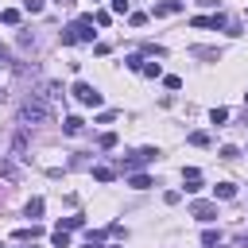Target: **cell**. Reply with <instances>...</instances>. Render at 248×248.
Instances as JSON below:
<instances>
[{
	"instance_id": "1",
	"label": "cell",
	"mask_w": 248,
	"mask_h": 248,
	"mask_svg": "<svg viewBox=\"0 0 248 248\" xmlns=\"http://www.w3.org/2000/svg\"><path fill=\"white\" fill-rule=\"evenodd\" d=\"M58 39H62V46H74V43H93V39H97V31H93V16H78L66 31H58Z\"/></svg>"
},
{
	"instance_id": "2",
	"label": "cell",
	"mask_w": 248,
	"mask_h": 248,
	"mask_svg": "<svg viewBox=\"0 0 248 248\" xmlns=\"http://www.w3.org/2000/svg\"><path fill=\"white\" fill-rule=\"evenodd\" d=\"M46 116H50V108H46V97H43V93H31V97L19 105V124H23V128L43 124Z\"/></svg>"
},
{
	"instance_id": "3",
	"label": "cell",
	"mask_w": 248,
	"mask_h": 248,
	"mask_svg": "<svg viewBox=\"0 0 248 248\" xmlns=\"http://www.w3.org/2000/svg\"><path fill=\"white\" fill-rule=\"evenodd\" d=\"M155 155H159L155 147H140V151H132L128 159H120V170H124V174H132L136 167H147V163H155Z\"/></svg>"
},
{
	"instance_id": "4",
	"label": "cell",
	"mask_w": 248,
	"mask_h": 248,
	"mask_svg": "<svg viewBox=\"0 0 248 248\" xmlns=\"http://www.w3.org/2000/svg\"><path fill=\"white\" fill-rule=\"evenodd\" d=\"M74 97H78L81 105H89V108H97V105H101V93H97L89 81H74Z\"/></svg>"
},
{
	"instance_id": "5",
	"label": "cell",
	"mask_w": 248,
	"mask_h": 248,
	"mask_svg": "<svg viewBox=\"0 0 248 248\" xmlns=\"http://www.w3.org/2000/svg\"><path fill=\"white\" fill-rule=\"evenodd\" d=\"M190 217H198V221H217V205H213V202H194V205H190Z\"/></svg>"
},
{
	"instance_id": "6",
	"label": "cell",
	"mask_w": 248,
	"mask_h": 248,
	"mask_svg": "<svg viewBox=\"0 0 248 248\" xmlns=\"http://www.w3.org/2000/svg\"><path fill=\"white\" fill-rule=\"evenodd\" d=\"M182 8H186L182 0H159V4L151 8V16H155V19H159V16H178Z\"/></svg>"
},
{
	"instance_id": "7",
	"label": "cell",
	"mask_w": 248,
	"mask_h": 248,
	"mask_svg": "<svg viewBox=\"0 0 248 248\" xmlns=\"http://www.w3.org/2000/svg\"><path fill=\"white\" fill-rule=\"evenodd\" d=\"M182 182H186V190H190V194H194V190H202V170H198V167H186V170H182Z\"/></svg>"
},
{
	"instance_id": "8",
	"label": "cell",
	"mask_w": 248,
	"mask_h": 248,
	"mask_svg": "<svg viewBox=\"0 0 248 248\" xmlns=\"http://www.w3.org/2000/svg\"><path fill=\"white\" fill-rule=\"evenodd\" d=\"M0 178H8V182H19V167H16L12 159H4V155H0Z\"/></svg>"
},
{
	"instance_id": "9",
	"label": "cell",
	"mask_w": 248,
	"mask_h": 248,
	"mask_svg": "<svg viewBox=\"0 0 248 248\" xmlns=\"http://www.w3.org/2000/svg\"><path fill=\"white\" fill-rule=\"evenodd\" d=\"M81 128H85L81 116H66V120H62V132H66V136H81Z\"/></svg>"
},
{
	"instance_id": "10",
	"label": "cell",
	"mask_w": 248,
	"mask_h": 248,
	"mask_svg": "<svg viewBox=\"0 0 248 248\" xmlns=\"http://www.w3.org/2000/svg\"><path fill=\"white\" fill-rule=\"evenodd\" d=\"M190 54H194V58H209V62H217V58H221V50H217V46H190Z\"/></svg>"
},
{
	"instance_id": "11",
	"label": "cell",
	"mask_w": 248,
	"mask_h": 248,
	"mask_svg": "<svg viewBox=\"0 0 248 248\" xmlns=\"http://www.w3.org/2000/svg\"><path fill=\"white\" fill-rule=\"evenodd\" d=\"M213 198L229 202V198H236V186H232V182H217V186H213Z\"/></svg>"
},
{
	"instance_id": "12",
	"label": "cell",
	"mask_w": 248,
	"mask_h": 248,
	"mask_svg": "<svg viewBox=\"0 0 248 248\" xmlns=\"http://www.w3.org/2000/svg\"><path fill=\"white\" fill-rule=\"evenodd\" d=\"M43 209H46V202H43V198H31V202L23 205V213H27L31 221H35V217H43Z\"/></svg>"
},
{
	"instance_id": "13",
	"label": "cell",
	"mask_w": 248,
	"mask_h": 248,
	"mask_svg": "<svg viewBox=\"0 0 248 248\" xmlns=\"http://www.w3.org/2000/svg\"><path fill=\"white\" fill-rule=\"evenodd\" d=\"M12 236H16V240H35V236H43V229H39V225H27V229H16Z\"/></svg>"
},
{
	"instance_id": "14",
	"label": "cell",
	"mask_w": 248,
	"mask_h": 248,
	"mask_svg": "<svg viewBox=\"0 0 248 248\" xmlns=\"http://www.w3.org/2000/svg\"><path fill=\"white\" fill-rule=\"evenodd\" d=\"M93 178H97V182H112L116 170H112V167H93Z\"/></svg>"
},
{
	"instance_id": "15",
	"label": "cell",
	"mask_w": 248,
	"mask_h": 248,
	"mask_svg": "<svg viewBox=\"0 0 248 248\" xmlns=\"http://www.w3.org/2000/svg\"><path fill=\"white\" fill-rule=\"evenodd\" d=\"M128 186H132V190H147L151 178H147V174H128Z\"/></svg>"
},
{
	"instance_id": "16",
	"label": "cell",
	"mask_w": 248,
	"mask_h": 248,
	"mask_svg": "<svg viewBox=\"0 0 248 248\" xmlns=\"http://www.w3.org/2000/svg\"><path fill=\"white\" fill-rule=\"evenodd\" d=\"M0 23L16 27V23H19V12H16V8H4V12H0Z\"/></svg>"
},
{
	"instance_id": "17",
	"label": "cell",
	"mask_w": 248,
	"mask_h": 248,
	"mask_svg": "<svg viewBox=\"0 0 248 248\" xmlns=\"http://www.w3.org/2000/svg\"><path fill=\"white\" fill-rule=\"evenodd\" d=\"M186 140H190L194 147H209V132H190Z\"/></svg>"
},
{
	"instance_id": "18",
	"label": "cell",
	"mask_w": 248,
	"mask_h": 248,
	"mask_svg": "<svg viewBox=\"0 0 248 248\" xmlns=\"http://www.w3.org/2000/svg\"><path fill=\"white\" fill-rule=\"evenodd\" d=\"M81 225H85V217H62V221H58V229H66V232H70V229H81Z\"/></svg>"
},
{
	"instance_id": "19",
	"label": "cell",
	"mask_w": 248,
	"mask_h": 248,
	"mask_svg": "<svg viewBox=\"0 0 248 248\" xmlns=\"http://www.w3.org/2000/svg\"><path fill=\"white\" fill-rule=\"evenodd\" d=\"M50 240H54V248H70V236H66V229H54V232H50Z\"/></svg>"
},
{
	"instance_id": "20",
	"label": "cell",
	"mask_w": 248,
	"mask_h": 248,
	"mask_svg": "<svg viewBox=\"0 0 248 248\" xmlns=\"http://www.w3.org/2000/svg\"><path fill=\"white\" fill-rule=\"evenodd\" d=\"M209 120H213V124H217V128H221V124H225V120H229V108H213V112H209Z\"/></svg>"
},
{
	"instance_id": "21",
	"label": "cell",
	"mask_w": 248,
	"mask_h": 248,
	"mask_svg": "<svg viewBox=\"0 0 248 248\" xmlns=\"http://www.w3.org/2000/svg\"><path fill=\"white\" fill-rule=\"evenodd\" d=\"M93 23H97V27H108L112 16H108V12H93Z\"/></svg>"
},
{
	"instance_id": "22",
	"label": "cell",
	"mask_w": 248,
	"mask_h": 248,
	"mask_svg": "<svg viewBox=\"0 0 248 248\" xmlns=\"http://www.w3.org/2000/svg\"><path fill=\"white\" fill-rule=\"evenodd\" d=\"M140 74H147V78H159L163 70H159V62H143V70H140Z\"/></svg>"
},
{
	"instance_id": "23",
	"label": "cell",
	"mask_w": 248,
	"mask_h": 248,
	"mask_svg": "<svg viewBox=\"0 0 248 248\" xmlns=\"http://www.w3.org/2000/svg\"><path fill=\"white\" fill-rule=\"evenodd\" d=\"M101 147L112 151V147H116V132H105V136H101Z\"/></svg>"
},
{
	"instance_id": "24",
	"label": "cell",
	"mask_w": 248,
	"mask_h": 248,
	"mask_svg": "<svg viewBox=\"0 0 248 248\" xmlns=\"http://www.w3.org/2000/svg\"><path fill=\"white\" fill-rule=\"evenodd\" d=\"M217 155H221V159H229V163H232V159H236V155H240V151H236V147H232V143H225V147H221V151H217Z\"/></svg>"
},
{
	"instance_id": "25",
	"label": "cell",
	"mask_w": 248,
	"mask_h": 248,
	"mask_svg": "<svg viewBox=\"0 0 248 248\" xmlns=\"http://www.w3.org/2000/svg\"><path fill=\"white\" fill-rule=\"evenodd\" d=\"M217 240H221V232H213V229H205V232H202V244H205V248H209V244H217Z\"/></svg>"
},
{
	"instance_id": "26",
	"label": "cell",
	"mask_w": 248,
	"mask_h": 248,
	"mask_svg": "<svg viewBox=\"0 0 248 248\" xmlns=\"http://www.w3.org/2000/svg\"><path fill=\"white\" fill-rule=\"evenodd\" d=\"M128 23H132V27H143V23H147V16H143V12H132V16H128Z\"/></svg>"
},
{
	"instance_id": "27",
	"label": "cell",
	"mask_w": 248,
	"mask_h": 248,
	"mask_svg": "<svg viewBox=\"0 0 248 248\" xmlns=\"http://www.w3.org/2000/svg\"><path fill=\"white\" fill-rule=\"evenodd\" d=\"M19 46H23V50L35 46V35H31V31H19Z\"/></svg>"
},
{
	"instance_id": "28",
	"label": "cell",
	"mask_w": 248,
	"mask_h": 248,
	"mask_svg": "<svg viewBox=\"0 0 248 248\" xmlns=\"http://www.w3.org/2000/svg\"><path fill=\"white\" fill-rule=\"evenodd\" d=\"M124 62H128V70H143V58H140V54H128Z\"/></svg>"
},
{
	"instance_id": "29",
	"label": "cell",
	"mask_w": 248,
	"mask_h": 248,
	"mask_svg": "<svg viewBox=\"0 0 248 248\" xmlns=\"http://www.w3.org/2000/svg\"><path fill=\"white\" fill-rule=\"evenodd\" d=\"M163 202H167V205H178V202H182V194H178V190H167V194H163Z\"/></svg>"
},
{
	"instance_id": "30",
	"label": "cell",
	"mask_w": 248,
	"mask_h": 248,
	"mask_svg": "<svg viewBox=\"0 0 248 248\" xmlns=\"http://www.w3.org/2000/svg\"><path fill=\"white\" fill-rule=\"evenodd\" d=\"M112 12H116V16H124V12H128V0H112Z\"/></svg>"
},
{
	"instance_id": "31",
	"label": "cell",
	"mask_w": 248,
	"mask_h": 248,
	"mask_svg": "<svg viewBox=\"0 0 248 248\" xmlns=\"http://www.w3.org/2000/svg\"><path fill=\"white\" fill-rule=\"evenodd\" d=\"M23 8L27 12H43V0H23Z\"/></svg>"
},
{
	"instance_id": "32",
	"label": "cell",
	"mask_w": 248,
	"mask_h": 248,
	"mask_svg": "<svg viewBox=\"0 0 248 248\" xmlns=\"http://www.w3.org/2000/svg\"><path fill=\"white\" fill-rule=\"evenodd\" d=\"M85 248H101V244H97V240H89V244H85Z\"/></svg>"
},
{
	"instance_id": "33",
	"label": "cell",
	"mask_w": 248,
	"mask_h": 248,
	"mask_svg": "<svg viewBox=\"0 0 248 248\" xmlns=\"http://www.w3.org/2000/svg\"><path fill=\"white\" fill-rule=\"evenodd\" d=\"M58 4H62V8H70V4H74V0H58Z\"/></svg>"
},
{
	"instance_id": "34",
	"label": "cell",
	"mask_w": 248,
	"mask_h": 248,
	"mask_svg": "<svg viewBox=\"0 0 248 248\" xmlns=\"http://www.w3.org/2000/svg\"><path fill=\"white\" fill-rule=\"evenodd\" d=\"M244 108H248V93H244Z\"/></svg>"
},
{
	"instance_id": "35",
	"label": "cell",
	"mask_w": 248,
	"mask_h": 248,
	"mask_svg": "<svg viewBox=\"0 0 248 248\" xmlns=\"http://www.w3.org/2000/svg\"><path fill=\"white\" fill-rule=\"evenodd\" d=\"M31 248H35V244H31Z\"/></svg>"
}]
</instances>
